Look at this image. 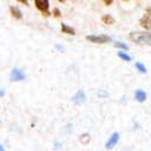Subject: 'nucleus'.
Wrapping results in <instances>:
<instances>
[{"label": "nucleus", "instance_id": "obj_1", "mask_svg": "<svg viewBox=\"0 0 151 151\" xmlns=\"http://www.w3.org/2000/svg\"><path fill=\"white\" fill-rule=\"evenodd\" d=\"M129 38L134 44L151 46V33L150 32H131L129 34Z\"/></svg>", "mask_w": 151, "mask_h": 151}, {"label": "nucleus", "instance_id": "obj_2", "mask_svg": "<svg viewBox=\"0 0 151 151\" xmlns=\"http://www.w3.org/2000/svg\"><path fill=\"white\" fill-rule=\"evenodd\" d=\"M86 40L94 44H107V42H111L112 39L106 34H90V35H86Z\"/></svg>", "mask_w": 151, "mask_h": 151}, {"label": "nucleus", "instance_id": "obj_3", "mask_svg": "<svg viewBox=\"0 0 151 151\" xmlns=\"http://www.w3.org/2000/svg\"><path fill=\"white\" fill-rule=\"evenodd\" d=\"M139 24L143 28H145L146 31H151V7H147L144 12V14L142 15Z\"/></svg>", "mask_w": 151, "mask_h": 151}, {"label": "nucleus", "instance_id": "obj_4", "mask_svg": "<svg viewBox=\"0 0 151 151\" xmlns=\"http://www.w3.org/2000/svg\"><path fill=\"white\" fill-rule=\"evenodd\" d=\"M34 6L37 9H39L42 15L47 17L50 15V2L48 0H34Z\"/></svg>", "mask_w": 151, "mask_h": 151}, {"label": "nucleus", "instance_id": "obj_5", "mask_svg": "<svg viewBox=\"0 0 151 151\" xmlns=\"http://www.w3.org/2000/svg\"><path fill=\"white\" fill-rule=\"evenodd\" d=\"M25 78H26V76H25L24 70L18 68V67L13 68L12 72H11V74H9V80L11 81H21Z\"/></svg>", "mask_w": 151, "mask_h": 151}, {"label": "nucleus", "instance_id": "obj_6", "mask_svg": "<svg viewBox=\"0 0 151 151\" xmlns=\"http://www.w3.org/2000/svg\"><path fill=\"white\" fill-rule=\"evenodd\" d=\"M118 140H119V133H118V132H114V133L107 139V142H106V144H105V147H106V149H113V147L116 146V144L118 143Z\"/></svg>", "mask_w": 151, "mask_h": 151}, {"label": "nucleus", "instance_id": "obj_7", "mask_svg": "<svg viewBox=\"0 0 151 151\" xmlns=\"http://www.w3.org/2000/svg\"><path fill=\"white\" fill-rule=\"evenodd\" d=\"M85 99H86V97H85L84 91H83V90H79V91L73 96L72 101H73L74 104H80V103H83Z\"/></svg>", "mask_w": 151, "mask_h": 151}, {"label": "nucleus", "instance_id": "obj_8", "mask_svg": "<svg viewBox=\"0 0 151 151\" xmlns=\"http://www.w3.org/2000/svg\"><path fill=\"white\" fill-rule=\"evenodd\" d=\"M9 12H11V15L14 18V19H17V20H20V19H22V13H21V11L18 8V7H15V6H9Z\"/></svg>", "mask_w": 151, "mask_h": 151}, {"label": "nucleus", "instance_id": "obj_9", "mask_svg": "<svg viewBox=\"0 0 151 151\" xmlns=\"http://www.w3.org/2000/svg\"><path fill=\"white\" fill-rule=\"evenodd\" d=\"M134 98H136L137 101L143 103V101L146 100V92L143 91V90H137L136 93H134Z\"/></svg>", "mask_w": 151, "mask_h": 151}, {"label": "nucleus", "instance_id": "obj_10", "mask_svg": "<svg viewBox=\"0 0 151 151\" xmlns=\"http://www.w3.org/2000/svg\"><path fill=\"white\" fill-rule=\"evenodd\" d=\"M61 32H64V33H66V34H70V35H74L76 34V31L71 27V26H68V25H66V24H64V22H61Z\"/></svg>", "mask_w": 151, "mask_h": 151}, {"label": "nucleus", "instance_id": "obj_11", "mask_svg": "<svg viewBox=\"0 0 151 151\" xmlns=\"http://www.w3.org/2000/svg\"><path fill=\"white\" fill-rule=\"evenodd\" d=\"M101 21L105 24V25H113L114 24V19L111 14H104L101 17Z\"/></svg>", "mask_w": 151, "mask_h": 151}, {"label": "nucleus", "instance_id": "obj_12", "mask_svg": "<svg viewBox=\"0 0 151 151\" xmlns=\"http://www.w3.org/2000/svg\"><path fill=\"white\" fill-rule=\"evenodd\" d=\"M118 57H119L120 59L125 60V61H131V60H132V58H131L127 53H125L124 51H119V52H118Z\"/></svg>", "mask_w": 151, "mask_h": 151}, {"label": "nucleus", "instance_id": "obj_13", "mask_svg": "<svg viewBox=\"0 0 151 151\" xmlns=\"http://www.w3.org/2000/svg\"><path fill=\"white\" fill-rule=\"evenodd\" d=\"M113 45H114V47L120 48V50H124V51H127V50H129L127 45H126V44H124V42H122V41H114V42H113Z\"/></svg>", "mask_w": 151, "mask_h": 151}, {"label": "nucleus", "instance_id": "obj_14", "mask_svg": "<svg viewBox=\"0 0 151 151\" xmlns=\"http://www.w3.org/2000/svg\"><path fill=\"white\" fill-rule=\"evenodd\" d=\"M136 67H137V70H138L140 73H146V67L144 66V64L137 61V63H136Z\"/></svg>", "mask_w": 151, "mask_h": 151}, {"label": "nucleus", "instance_id": "obj_15", "mask_svg": "<svg viewBox=\"0 0 151 151\" xmlns=\"http://www.w3.org/2000/svg\"><path fill=\"white\" fill-rule=\"evenodd\" d=\"M53 15H54V17H60V11H59L58 8H54V11H53Z\"/></svg>", "mask_w": 151, "mask_h": 151}, {"label": "nucleus", "instance_id": "obj_16", "mask_svg": "<svg viewBox=\"0 0 151 151\" xmlns=\"http://www.w3.org/2000/svg\"><path fill=\"white\" fill-rule=\"evenodd\" d=\"M103 2H104V5H106V6H110L112 2H113V0H101Z\"/></svg>", "mask_w": 151, "mask_h": 151}, {"label": "nucleus", "instance_id": "obj_17", "mask_svg": "<svg viewBox=\"0 0 151 151\" xmlns=\"http://www.w3.org/2000/svg\"><path fill=\"white\" fill-rule=\"evenodd\" d=\"M17 1H19V2H21V4H25V5H26L28 0H17Z\"/></svg>", "mask_w": 151, "mask_h": 151}, {"label": "nucleus", "instance_id": "obj_18", "mask_svg": "<svg viewBox=\"0 0 151 151\" xmlns=\"http://www.w3.org/2000/svg\"><path fill=\"white\" fill-rule=\"evenodd\" d=\"M4 94H5V91L4 90H0V97H2Z\"/></svg>", "mask_w": 151, "mask_h": 151}, {"label": "nucleus", "instance_id": "obj_19", "mask_svg": "<svg viewBox=\"0 0 151 151\" xmlns=\"http://www.w3.org/2000/svg\"><path fill=\"white\" fill-rule=\"evenodd\" d=\"M2 150H4V146H2V145H0V151H2Z\"/></svg>", "mask_w": 151, "mask_h": 151}, {"label": "nucleus", "instance_id": "obj_20", "mask_svg": "<svg viewBox=\"0 0 151 151\" xmlns=\"http://www.w3.org/2000/svg\"><path fill=\"white\" fill-rule=\"evenodd\" d=\"M58 1H59V2H64L65 0H58Z\"/></svg>", "mask_w": 151, "mask_h": 151}, {"label": "nucleus", "instance_id": "obj_21", "mask_svg": "<svg viewBox=\"0 0 151 151\" xmlns=\"http://www.w3.org/2000/svg\"><path fill=\"white\" fill-rule=\"evenodd\" d=\"M123 1H127V0H123Z\"/></svg>", "mask_w": 151, "mask_h": 151}]
</instances>
